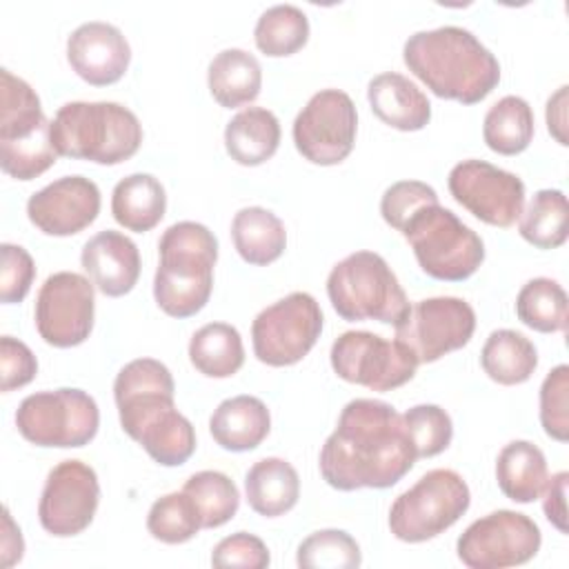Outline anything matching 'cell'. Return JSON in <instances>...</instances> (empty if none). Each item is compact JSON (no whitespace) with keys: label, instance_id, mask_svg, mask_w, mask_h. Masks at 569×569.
Here are the masks:
<instances>
[{"label":"cell","instance_id":"36","mask_svg":"<svg viewBox=\"0 0 569 569\" xmlns=\"http://www.w3.org/2000/svg\"><path fill=\"white\" fill-rule=\"evenodd\" d=\"M516 316L540 333L567 329V293L551 278H531L516 298Z\"/></svg>","mask_w":569,"mask_h":569},{"label":"cell","instance_id":"22","mask_svg":"<svg viewBox=\"0 0 569 569\" xmlns=\"http://www.w3.org/2000/svg\"><path fill=\"white\" fill-rule=\"evenodd\" d=\"M367 100L371 111L398 131H420L431 120V102L425 91L396 71H385L371 78Z\"/></svg>","mask_w":569,"mask_h":569},{"label":"cell","instance_id":"39","mask_svg":"<svg viewBox=\"0 0 569 569\" xmlns=\"http://www.w3.org/2000/svg\"><path fill=\"white\" fill-rule=\"evenodd\" d=\"M402 425L416 458H433L451 445L453 422L451 416L438 405H416L407 409Z\"/></svg>","mask_w":569,"mask_h":569},{"label":"cell","instance_id":"11","mask_svg":"<svg viewBox=\"0 0 569 569\" xmlns=\"http://www.w3.org/2000/svg\"><path fill=\"white\" fill-rule=\"evenodd\" d=\"M320 331V305L311 293L293 291L253 318V353L269 367H289L300 362L313 349Z\"/></svg>","mask_w":569,"mask_h":569},{"label":"cell","instance_id":"29","mask_svg":"<svg viewBox=\"0 0 569 569\" xmlns=\"http://www.w3.org/2000/svg\"><path fill=\"white\" fill-rule=\"evenodd\" d=\"M231 240L244 262L264 267L282 256L287 231L273 211L264 207H244L231 220Z\"/></svg>","mask_w":569,"mask_h":569},{"label":"cell","instance_id":"19","mask_svg":"<svg viewBox=\"0 0 569 569\" xmlns=\"http://www.w3.org/2000/svg\"><path fill=\"white\" fill-rule=\"evenodd\" d=\"M100 213V189L84 176H64L27 200V216L47 236H73Z\"/></svg>","mask_w":569,"mask_h":569},{"label":"cell","instance_id":"40","mask_svg":"<svg viewBox=\"0 0 569 569\" xmlns=\"http://www.w3.org/2000/svg\"><path fill=\"white\" fill-rule=\"evenodd\" d=\"M540 425L558 442L569 440V367H553L540 385Z\"/></svg>","mask_w":569,"mask_h":569},{"label":"cell","instance_id":"26","mask_svg":"<svg viewBox=\"0 0 569 569\" xmlns=\"http://www.w3.org/2000/svg\"><path fill=\"white\" fill-rule=\"evenodd\" d=\"M280 144V122L264 107H247L238 111L224 127V147L231 160L242 167L267 162Z\"/></svg>","mask_w":569,"mask_h":569},{"label":"cell","instance_id":"25","mask_svg":"<svg viewBox=\"0 0 569 569\" xmlns=\"http://www.w3.org/2000/svg\"><path fill=\"white\" fill-rule=\"evenodd\" d=\"M207 84L213 100L224 109L249 104L262 87V69L253 53L244 49H222L207 69Z\"/></svg>","mask_w":569,"mask_h":569},{"label":"cell","instance_id":"34","mask_svg":"<svg viewBox=\"0 0 569 569\" xmlns=\"http://www.w3.org/2000/svg\"><path fill=\"white\" fill-rule=\"evenodd\" d=\"M256 47L269 58L300 51L309 40V18L296 4H273L260 13L253 29Z\"/></svg>","mask_w":569,"mask_h":569},{"label":"cell","instance_id":"4","mask_svg":"<svg viewBox=\"0 0 569 569\" xmlns=\"http://www.w3.org/2000/svg\"><path fill=\"white\" fill-rule=\"evenodd\" d=\"M160 262L153 276L156 305L171 318L196 316L211 298L218 240L200 222L182 220L158 240Z\"/></svg>","mask_w":569,"mask_h":569},{"label":"cell","instance_id":"31","mask_svg":"<svg viewBox=\"0 0 569 569\" xmlns=\"http://www.w3.org/2000/svg\"><path fill=\"white\" fill-rule=\"evenodd\" d=\"M189 360L207 378H229L244 365L240 331L227 322H209L189 340Z\"/></svg>","mask_w":569,"mask_h":569},{"label":"cell","instance_id":"21","mask_svg":"<svg viewBox=\"0 0 569 569\" xmlns=\"http://www.w3.org/2000/svg\"><path fill=\"white\" fill-rule=\"evenodd\" d=\"M80 262L93 287L109 298L129 293L140 278V251L136 242L113 229L89 238L82 247Z\"/></svg>","mask_w":569,"mask_h":569},{"label":"cell","instance_id":"3","mask_svg":"<svg viewBox=\"0 0 569 569\" xmlns=\"http://www.w3.org/2000/svg\"><path fill=\"white\" fill-rule=\"evenodd\" d=\"M402 60L433 96L462 104L485 100L500 82L498 58L456 24L416 31L402 47Z\"/></svg>","mask_w":569,"mask_h":569},{"label":"cell","instance_id":"37","mask_svg":"<svg viewBox=\"0 0 569 569\" xmlns=\"http://www.w3.org/2000/svg\"><path fill=\"white\" fill-rule=\"evenodd\" d=\"M298 567L305 569H356L362 562L353 536L342 529H320L298 545Z\"/></svg>","mask_w":569,"mask_h":569},{"label":"cell","instance_id":"24","mask_svg":"<svg viewBox=\"0 0 569 569\" xmlns=\"http://www.w3.org/2000/svg\"><path fill=\"white\" fill-rule=\"evenodd\" d=\"M244 496L256 513L284 516L300 498L298 471L284 458H262L244 476Z\"/></svg>","mask_w":569,"mask_h":569},{"label":"cell","instance_id":"18","mask_svg":"<svg viewBox=\"0 0 569 569\" xmlns=\"http://www.w3.org/2000/svg\"><path fill=\"white\" fill-rule=\"evenodd\" d=\"M98 502L100 482L96 471L82 460H62L44 480L38 518L51 536H78L91 525Z\"/></svg>","mask_w":569,"mask_h":569},{"label":"cell","instance_id":"30","mask_svg":"<svg viewBox=\"0 0 569 569\" xmlns=\"http://www.w3.org/2000/svg\"><path fill=\"white\" fill-rule=\"evenodd\" d=\"M480 365L485 373L498 385H522L538 367V351L533 342L513 329H496L482 345Z\"/></svg>","mask_w":569,"mask_h":569},{"label":"cell","instance_id":"35","mask_svg":"<svg viewBox=\"0 0 569 569\" xmlns=\"http://www.w3.org/2000/svg\"><path fill=\"white\" fill-rule=\"evenodd\" d=\"M182 491L193 502L202 529L222 527L238 513V487L222 471H198L187 478Z\"/></svg>","mask_w":569,"mask_h":569},{"label":"cell","instance_id":"32","mask_svg":"<svg viewBox=\"0 0 569 569\" xmlns=\"http://www.w3.org/2000/svg\"><path fill=\"white\" fill-rule=\"evenodd\" d=\"M536 131L533 109L520 96H505L489 107L482 122L487 147L500 156L522 153Z\"/></svg>","mask_w":569,"mask_h":569},{"label":"cell","instance_id":"8","mask_svg":"<svg viewBox=\"0 0 569 569\" xmlns=\"http://www.w3.org/2000/svg\"><path fill=\"white\" fill-rule=\"evenodd\" d=\"M400 233L409 240L420 269L436 280L462 282L485 260L482 238L438 202L418 209Z\"/></svg>","mask_w":569,"mask_h":569},{"label":"cell","instance_id":"44","mask_svg":"<svg viewBox=\"0 0 569 569\" xmlns=\"http://www.w3.org/2000/svg\"><path fill=\"white\" fill-rule=\"evenodd\" d=\"M0 373L2 391H13L29 385L38 373V360L33 351L18 338H0Z\"/></svg>","mask_w":569,"mask_h":569},{"label":"cell","instance_id":"23","mask_svg":"<svg viewBox=\"0 0 569 569\" xmlns=\"http://www.w3.org/2000/svg\"><path fill=\"white\" fill-rule=\"evenodd\" d=\"M271 416L267 405L256 396H233L222 400L211 418L209 431L227 451H251L260 447V442L269 436Z\"/></svg>","mask_w":569,"mask_h":569},{"label":"cell","instance_id":"43","mask_svg":"<svg viewBox=\"0 0 569 569\" xmlns=\"http://www.w3.org/2000/svg\"><path fill=\"white\" fill-rule=\"evenodd\" d=\"M271 556L267 545L247 531L231 533L222 538L211 551L213 567H240V569H264L269 567Z\"/></svg>","mask_w":569,"mask_h":569},{"label":"cell","instance_id":"42","mask_svg":"<svg viewBox=\"0 0 569 569\" xmlns=\"http://www.w3.org/2000/svg\"><path fill=\"white\" fill-rule=\"evenodd\" d=\"M2 267H0V300L4 305L22 302L33 284L36 278V264L31 253L20 247L4 242L0 247Z\"/></svg>","mask_w":569,"mask_h":569},{"label":"cell","instance_id":"9","mask_svg":"<svg viewBox=\"0 0 569 569\" xmlns=\"http://www.w3.org/2000/svg\"><path fill=\"white\" fill-rule=\"evenodd\" d=\"M471 505V491L453 469H431L389 509V529L402 542H425L456 525Z\"/></svg>","mask_w":569,"mask_h":569},{"label":"cell","instance_id":"10","mask_svg":"<svg viewBox=\"0 0 569 569\" xmlns=\"http://www.w3.org/2000/svg\"><path fill=\"white\" fill-rule=\"evenodd\" d=\"M100 425V411L82 389L62 387L27 396L16 411V427L36 447L76 449L89 445Z\"/></svg>","mask_w":569,"mask_h":569},{"label":"cell","instance_id":"27","mask_svg":"<svg viewBox=\"0 0 569 569\" xmlns=\"http://www.w3.org/2000/svg\"><path fill=\"white\" fill-rule=\"evenodd\" d=\"M167 211L162 182L151 173H131L122 178L111 193V213L127 231H151Z\"/></svg>","mask_w":569,"mask_h":569},{"label":"cell","instance_id":"47","mask_svg":"<svg viewBox=\"0 0 569 569\" xmlns=\"http://www.w3.org/2000/svg\"><path fill=\"white\" fill-rule=\"evenodd\" d=\"M0 551H2V567H11L22 560L24 551V540L20 533V527L13 522L9 509L4 507L2 511V540H0Z\"/></svg>","mask_w":569,"mask_h":569},{"label":"cell","instance_id":"17","mask_svg":"<svg viewBox=\"0 0 569 569\" xmlns=\"http://www.w3.org/2000/svg\"><path fill=\"white\" fill-rule=\"evenodd\" d=\"M447 187L458 204H462L478 220L493 227H511L525 204V182L491 162L462 160L447 178Z\"/></svg>","mask_w":569,"mask_h":569},{"label":"cell","instance_id":"41","mask_svg":"<svg viewBox=\"0 0 569 569\" xmlns=\"http://www.w3.org/2000/svg\"><path fill=\"white\" fill-rule=\"evenodd\" d=\"M431 202H438V193L431 184L420 180H398L385 189L380 198V213L389 227L402 231L409 218Z\"/></svg>","mask_w":569,"mask_h":569},{"label":"cell","instance_id":"46","mask_svg":"<svg viewBox=\"0 0 569 569\" xmlns=\"http://www.w3.org/2000/svg\"><path fill=\"white\" fill-rule=\"evenodd\" d=\"M567 84H562L549 100H547V129L549 133L562 144L567 147Z\"/></svg>","mask_w":569,"mask_h":569},{"label":"cell","instance_id":"5","mask_svg":"<svg viewBox=\"0 0 569 569\" xmlns=\"http://www.w3.org/2000/svg\"><path fill=\"white\" fill-rule=\"evenodd\" d=\"M51 142L58 156L96 164H120L142 144L138 116L120 102H67L51 120Z\"/></svg>","mask_w":569,"mask_h":569},{"label":"cell","instance_id":"38","mask_svg":"<svg viewBox=\"0 0 569 569\" xmlns=\"http://www.w3.org/2000/svg\"><path fill=\"white\" fill-rule=\"evenodd\" d=\"M202 529L198 511L184 491L158 498L147 513V531L167 545L191 540Z\"/></svg>","mask_w":569,"mask_h":569},{"label":"cell","instance_id":"1","mask_svg":"<svg viewBox=\"0 0 569 569\" xmlns=\"http://www.w3.org/2000/svg\"><path fill=\"white\" fill-rule=\"evenodd\" d=\"M402 416L382 400L356 398L340 411L333 433L320 449V473L338 491L389 489L416 462Z\"/></svg>","mask_w":569,"mask_h":569},{"label":"cell","instance_id":"14","mask_svg":"<svg viewBox=\"0 0 569 569\" xmlns=\"http://www.w3.org/2000/svg\"><path fill=\"white\" fill-rule=\"evenodd\" d=\"M540 542V529L529 516L498 509L473 520L460 533L456 551L469 569H505L529 562Z\"/></svg>","mask_w":569,"mask_h":569},{"label":"cell","instance_id":"13","mask_svg":"<svg viewBox=\"0 0 569 569\" xmlns=\"http://www.w3.org/2000/svg\"><path fill=\"white\" fill-rule=\"evenodd\" d=\"M329 358L338 378L371 391L398 389L418 369V360L405 345L371 331H345L333 340Z\"/></svg>","mask_w":569,"mask_h":569},{"label":"cell","instance_id":"7","mask_svg":"<svg viewBox=\"0 0 569 569\" xmlns=\"http://www.w3.org/2000/svg\"><path fill=\"white\" fill-rule=\"evenodd\" d=\"M327 296L342 320H378L398 325L409 300L387 260L376 251H356L342 258L327 278Z\"/></svg>","mask_w":569,"mask_h":569},{"label":"cell","instance_id":"20","mask_svg":"<svg viewBox=\"0 0 569 569\" xmlns=\"http://www.w3.org/2000/svg\"><path fill=\"white\" fill-rule=\"evenodd\" d=\"M67 60L84 82L107 87L127 73L131 47L116 24L91 20L71 31Z\"/></svg>","mask_w":569,"mask_h":569},{"label":"cell","instance_id":"16","mask_svg":"<svg viewBox=\"0 0 569 569\" xmlns=\"http://www.w3.org/2000/svg\"><path fill=\"white\" fill-rule=\"evenodd\" d=\"M93 282L76 271L51 273L36 298V329L47 345H82L93 329Z\"/></svg>","mask_w":569,"mask_h":569},{"label":"cell","instance_id":"6","mask_svg":"<svg viewBox=\"0 0 569 569\" xmlns=\"http://www.w3.org/2000/svg\"><path fill=\"white\" fill-rule=\"evenodd\" d=\"M0 167L16 180H33L58 160L51 142V120H47L33 87L0 71Z\"/></svg>","mask_w":569,"mask_h":569},{"label":"cell","instance_id":"45","mask_svg":"<svg viewBox=\"0 0 569 569\" xmlns=\"http://www.w3.org/2000/svg\"><path fill=\"white\" fill-rule=\"evenodd\" d=\"M567 482H569V473L567 471H558L556 476L547 478L545 489H542V511L547 516V520L560 531L567 533Z\"/></svg>","mask_w":569,"mask_h":569},{"label":"cell","instance_id":"28","mask_svg":"<svg viewBox=\"0 0 569 569\" xmlns=\"http://www.w3.org/2000/svg\"><path fill=\"white\" fill-rule=\"evenodd\" d=\"M547 460L540 447L529 440H511L496 460V480L500 491L520 505L540 498L547 482Z\"/></svg>","mask_w":569,"mask_h":569},{"label":"cell","instance_id":"33","mask_svg":"<svg viewBox=\"0 0 569 569\" xmlns=\"http://www.w3.org/2000/svg\"><path fill=\"white\" fill-rule=\"evenodd\" d=\"M518 233L538 249L562 247L569 233L567 196L560 189H540L520 213Z\"/></svg>","mask_w":569,"mask_h":569},{"label":"cell","instance_id":"15","mask_svg":"<svg viewBox=\"0 0 569 569\" xmlns=\"http://www.w3.org/2000/svg\"><path fill=\"white\" fill-rule=\"evenodd\" d=\"M358 113L349 93L320 89L293 120L298 153L320 167L340 164L356 144Z\"/></svg>","mask_w":569,"mask_h":569},{"label":"cell","instance_id":"2","mask_svg":"<svg viewBox=\"0 0 569 569\" xmlns=\"http://www.w3.org/2000/svg\"><path fill=\"white\" fill-rule=\"evenodd\" d=\"M173 376L156 358L127 362L113 380L120 427L162 467L184 465L196 451V431L173 405Z\"/></svg>","mask_w":569,"mask_h":569},{"label":"cell","instance_id":"12","mask_svg":"<svg viewBox=\"0 0 569 569\" xmlns=\"http://www.w3.org/2000/svg\"><path fill=\"white\" fill-rule=\"evenodd\" d=\"M393 329L396 340L413 353L418 365H427L462 349L471 340L476 311L456 296L425 298L409 305V311Z\"/></svg>","mask_w":569,"mask_h":569}]
</instances>
